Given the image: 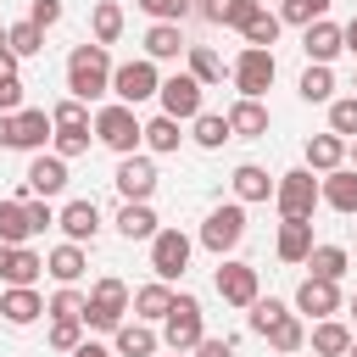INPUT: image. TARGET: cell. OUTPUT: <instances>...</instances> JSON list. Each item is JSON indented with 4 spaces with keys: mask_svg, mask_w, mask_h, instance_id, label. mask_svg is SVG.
<instances>
[{
    "mask_svg": "<svg viewBox=\"0 0 357 357\" xmlns=\"http://www.w3.org/2000/svg\"><path fill=\"white\" fill-rule=\"evenodd\" d=\"M112 50L106 45H73V56H67V95H78V100H100V95H112Z\"/></svg>",
    "mask_w": 357,
    "mask_h": 357,
    "instance_id": "obj_1",
    "label": "cell"
},
{
    "mask_svg": "<svg viewBox=\"0 0 357 357\" xmlns=\"http://www.w3.org/2000/svg\"><path fill=\"white\" fill-rule=\"evenodd\" d=\"M95 145H106V151H117V156H134V151L145 145L139 106H123V100L95 106Z\"/></svg>",
    "mask_w": 357,
    "mask_h": 357,
    "instance_id": "obj_2",
    "label": "cell"
},
{
    "mask_svg": "<svg viewBox=\"0 0 357 357\" xmlns=\"http://www.w3.org/2000/svg\"><path fill=\"white\" fill-rule=\"evenodd\" d=\"M128 307H134V290L117 279V273H106V279H95L89 284V307H84V329H100V335H117V324L128 318Z\"/></svg>",
    "mask_w": 357,
    "mask_h": 357,
    "instance_id": "obj_3",
    "label": "cell"
},
{
    "mask_svg": "<svg viewBox=\"0 0 357 357\" xmlns=\"http://www.w3.org/2000/svg\"><path fill=\"white\" fill-rule=\"evenodd\" d=\"M273 206H279V218H312V212L324 206L318 173H312V167H290V173H279V184H273Z\"/></svg>",
    "mask_w": 357,
    "mask_h": 357,
    "instance_id": "obj_4",
    "label": "cell"
},
{
    "mask_svg": "<svg viewBox=\"0 0 357 357\" xmlns=\"http://www.w3.org/2000/svg\"><path fill=\"white\" fill-rule=\"evenodd\" d=\"M240 240H245V201H223V206H212L206 223H201V234H195V245H206L212 257H229Z\"/></svg>",
    "mask_w": 357,
    "mask_h": 357,
    "instance_id": "obj_5",
    "label": "cell"
},
{
    "mask_svg": "<svg viewBox=\"0 0 357 357\" xmlns=\"http://www.w3.org/2000/svg\"><path fill=\"white\" fill-rule=\"evenodd\" d=\"M201 335H206L201 301H195L190 290H178V296H173V312L162 318V346H167V351H195V346H201Z\"/></svg>",
    "mask_w": 357,
    "mask_h": 357,
    "instance_id": "obj_6",
    "label": "cell"
},
{
    "mask_svg": "<svg viewBox=\"0 0 357 357\" xmlns=\"http://www.w3.org/2000/svg\"><path fill=\"white\" fill-rule=\"evenodd\" d=\"M229 78H234V89H240V95L262 100V95L273 89V78H279V61H273V50H268V45H245V50L234 56Z\"/></svg>",
    "mask_w": 357,
    "mask_h": 357,
    "instance_id": "obj_7",
    "label": "cell"
},
{
    "mask_svg": "<svg viewBox=\"0 0 357 357\" xmlns=\"http://www.w3.org/2000/svg\"><path fill=\"white\" fill-rule=\"evenodd\" d=\"M156 89H162V73H156L151 56L117 61V73H112V95H117L123 106H145V100H156Z\"/></svg>",
    "mask_w": 357,
    "mask_h": 357,
    "instance_id": "obj_8",
    "label": "cell"
},
{
    "mask_svg": "<svg viewBox=\"0 0 357 357\" xmlns=\"http://www.w3.org/2000/svg\"><path fill=\"white\" fill-rule=\"evenodd\" d=\"M212 290L229 301V307H251L257 296H262V273L251 268V262H240V257H218V273H212Z\"/></svg>",
    "mask_w": 357,
    "mask_h": 357,
    "instance_id": "obj_9",
    "label": "cell"
},
{
    "mask_svg": "<svg viewBox=\"0 0 357 357\" xmlns=\"http://www.w3.org/2000/svg\"><path fill=\"white\" fill-rule=\"evenodd\" d=\"M156 100H162V112H167V117H178V123H195V117L206 112V106H201V100H206V84H201V78H195V73L184 67V73L162 78Z\"/></svg>",
    "mask_w": 357,
    "mask_h": 357,
    "instance_id": "obj_10",
    "label": "cell"
},
{
    "mask_svg": "<svg viewBox=\"0 0 357 357\" xmlns=\"http://www.w3.org/2000/svg\"><path fill=\"white\" fill-rule=\"evenodd\" d=\"M190 251H195V240L184 234V229H156L151 234V273L156 279H184V268H190Z\"/></svg>",
    "mask_w": 357,
    "mask_h": 357,
    "instance_id": "obj_11",
    "label": "cell"
},
{
    "mask_svg": "<svg viewBox=\"0 0 357 357\" xmlns=\"http://www.w3.org/2000/svg\"><path fill=\"white\" fill-rule=\"evenodd\" d=\"M67 190V156H56V151H33V162H28V173H22V195H45V201H56Z\"/></svg>",
    "mask_w": 357,
    "mask_h": 357,
    "instance_id": "obj_12",
    "label": "cell"
},
{
    "mask_svg": "<svg viewBox=\"0 0 357 357\" xmlns=\"http://www.w3.org/2000/svg\"><path fill=\"white\" fill-rule=\"evenodd\" d=\"M112 184H117V195H123V201H151V195H156V162H151L145 151H134V156H117V173H112Z\"/></svg>",
    "mask_w": 357,
    "mask_h": 357,
    "instance_id": "obj_13",
    "label": "cell"
},
{
    "mask_svg": "<svg viewBox=\"0 0 357 357\" xmlns=\"http://www.w3.org/2000/svg\"><path fill=\"white\" fill-rule=\"evenodd\" d=\"M340 307H346V296H340V284H335V279L307 273V279L296 284V312H301V318H312V324H318V318H335Z\"/></svg>",
    "mask_w": 357,
    "mask_h": 357,
    "instance_id": "obj_14",
    "label": "cell"
},
{
    "mask_svg": "<svg viewBox=\"0 0 357 357\" xmlns=\"http://www.w3.org/2000/svg\"><path fill=\"white\" fill-rule=\"evenodd\" d=\"M50 139H56V117H50L45 106H22V112L11 117V151H28V156H33V151H45Z\"/></svg>",
    "mask_w": 357,
    "mask_h": 357,
    "instance_id": "obj_15",
    "label": "cell"
},
{
    "mask_svg": "<svg viewBox=\"0 0 357 357\" xmlns=\"http://www.w3.org/2000/svg\"><path fill=\"white\" fill-rule=\"evenodd\" d=\"M312 218H279V234H273V251H279V262H290V268H307V257H312Z\"/></svg>",
    "mask_w": 357,
    "mask_h": 357,
    "instance_id": "obj_16",
    "label": "cell"
},
{
    "mask_svg": "<svg viewBox=\"0 0 357 357\" xmlns=\"http://www.w3.org/2000/svg\"><path fill=\"white\" fill-rule=\"evenodd\" d=\"M301 50H307V61H324V67H329V61L346 50V28L329 22V17H318V22L301 28Z\"/></svg>",
    "mask_w": 357,
    "mask_h": 357,
    "instance_id": "obj_17",
    "label": "cell"
},
{
    "mask_svg": "<svg viewBox=\"0 0 357 357\" xmlns=\"http://www.w3.org/2000/svg\"><path fill=\"white\" fill-rule=\"evenodd\" d=\"M0 318H6L11 329H28L33 318H45V296H39L33 284H6V290H0Z\"/></svg>",
    "mask_w": 357,
    "mask_h": 357,
    "instance_id": "obj_18",
    "label": "cell"
},
{
    "mask_svg": "<svg viewBox=\"0 0 357 357\" xmlns=\"http://www.w3.org/2000/svg\"><path fill=\"white\" fill-rule=\"evenodd\" d=\"M56 229H61L67 240H78V245H84V240H95V234H100V206H95L89 195H78V201H67V206L56 212Z\"/></svg>",
    "mask_w": 357,
    "mask_h": 357,
    "instance_id": "obj_19",
    "label": "cell"
},
{
    "mask_svg": "<svg viewBox=\"0 0 357 357\" xmlns=\"http://www.w3.org/2000/svg\"><path fill=\"white\" fill-rule=\"evenodd\" d=\"M112 351L117 357H156L162 351V335H156V324H145V318H123L117 324V335H112Z\"/></svg>",
    "mask_w": 357,
    "mask_h": 357,
    "instance_id": "obj_20",
    "label": "cell"
},
{
    "mask_svg": "<svg viewBox=\"0 0 357 357\" xmlns=\"http://www.w3.org/2000/svg\"><path fill=\"white\" fill-rule=\"evenodd\" d=\"M351 340H357V329H351L346 318H318V324L307 329L312 357H346V351H351Z\"/></svg>",
    "mask_w": 357,
    "mask_h": 357,
    "instance_id": "obj_21",
    "label": "cell"
},
{
    "mask_svg": "<svg viewBox=\"0 0 357 357\" xmlns=\"http://www.w3.org/2000/svg\"><path fill=\"white\" fill-rule=\"evenodd\" d=\"M318 190H324V206H335L340 218H357V167H351V162L335 167V173H324Z\"/></svg>",
    "mask_w": 357,
    "mask_h": 357,
    "instance_id": "obj_22",
    "label": "cell"
},
{
    "mask_svg": "<svg viewBox=\"0 0 357 357\" xmlns=\"http://www.w3.org/2000/svg\"><path fill=\"white\" fill-rule=\"evenodd\" d=\"M268 106L262 100H251V95H240L234 106H229V128H234V139H268Z\"/></svg>",
    "mask_w": 357,
    "mask_h": 357,
    "instance_id": "obj_23",
    "label": "cell"
},
{
    "mask_svg": "<svg viewBox=\"0 0 357 357\" xmlns=\"http://www.w3.org/2000/svg\"><path fill=\"white\" fill-rule=\"evenodd\" d=\"M229 184H234V201L257 206V201H273V184H279V178H268V167H257V162H240V167L229 173Z\"/></svg>",
    "mask_w": 357,
    "mask_h": 357,
    "instance_id": "obj_24",
    "label": "cell"
},
{
    "mask_svg": "<svg viewBox=\"0 0 357 357\" xmlns=\"http://www.w3.org/2000/svg\"><path fill=\"white\" fill-rule=\"evenodd\" d=\"M184 50H190V39H184L178 22H151V28H145V56H151V61H178Z\"/></svg>",
    "mask_w": 357,
    "mask_h": 357,
    "instance_id": "obj_25",
    "label": "cell"
},
{
    "mask_svg": "<svg viewBox=\"0 0 357 357\" xmlns=\"http://www.w3.org/2000/svg\"><path fill=\"white\" fill-rule=\"evenodd\" d=\"M307 167L324 178V173H335V167H346V139L335 134V128H324V134H312L307 139Z\"/></svg>",
    "mask_w": 357,
    "mask_h": 357,
    "instance_id": "obj_26",
    "label": "cell"
},
{
    "mask_svg": "<svg viewBox=\"0 0 357 357\" xmlns=\"http://www.w3.org/2000/svg\"><path fill=\"white\" fill-rule=\"evenodd\" d=\"M84 268H89V257H84V245H78V240H61V245L45 257V273H50L56 284H78V279H84Z\"/></svg>",
    "mask_w": 357,
    "mask_h": 357,
    "instance_id": "obj_27",
    "label": "cell"
},
{
    "mask_svg": "<svg viewBox=\"0 0 357 357\" xmlns=\"http://www.w3.org/2000/svg\"><path fill=\"white\" fill-rule=\"evenodd\" d=\"M173 296H178V290H173L167 279H151V284H139V290H134V318H145V324H162V318L173 312Z\"/></svg>",
    "mask_w": 357,
    "mask_h": 357,
    "instance_id": "obj_28",
    "label": "cell"
},
{
    "mask_svg": "<svg viewBox=\"0 0 357 357\" xmlns=\"http://www.w3.org/2000/svg\"><path fill=\"white\" fill-rule=\"evenodd\" d=\"M39 229H33V218H28V201L22 195H6L0 201V240L6 245H28Z\"/></svg>",
    "mask_w": 357,
    "mask_h": 357,
    "instance_id": "obj_29",
    "label": "cell"
},
{
    "mask_svg": "<svg viewBox=\"0 0 357 357\" xmlns=\"http://www.w3.org/2000/svg\"><path fill=\"white\" fill-rule=\"evenodd\" d=\"M123 28H128V17H123L117 0H95V6H89V39H95V45H117Z\"/></svg>",
    "mask_w": 357,
    "mask_h": 357,
    "instance_id": "obj_30",
    "label": "cell"
},
{
    "mask_svg": "<svg viewBox=\"0 0 357 357\" xmlns=\"http://www.w3.org/2000/svg\"><path fill=\"white\" fill-rule=\"evenodd\" d=\"M156 229H162V218L151 212V201H123L117 206V234L123 240H151Z\"/></svg>",
    "mask_w": 357,
    "mask_h": 357,
    "instance_id": "obj_31",
    "label": "cell"
},
{
    "mask_svg": "<svg viewBox=\"0 0 357 357\" xmlns=\"http://www.w3.org/2000/svg\"><path fill=\"white\" fill-rule=\"evenodd\" d=\"M39 273H45V257L33 245H11L6 268H0V284H39Z\"/></svg>",
    "mask_w": 357,
    "mask_h": 357,
    "instance_id": "obj_32",
    "label": "cell"
},
{
    "mask_svg": "<svg viewBox=\"0 0 357 357\" xmlns=\"http://www.w3.org/2000/svg\"><path fill=\"white\" fill-rule=\"evenodd\" d=\"M296 95H301L307 106H329V100H335V67H324V61H307V73H301Z\"/></svg>",
    "mask_w": 357,
    "mask_h": 357,
    "instance_id": "obj_33",
    "label": "cell"
},
{
    "mask_svg": "<svg viewBox=\"0 0 357 357\" xmlns=\"http://www.w3.org/2000/svg\"><path fill=\"white\" fill-rule=\"evenodd\" d=\"M178 139H184V123H178V117H167V112L145 117V151H151V156H167V151H178Z\"/></svg>",
    "mask_w": 357,
    "mask_h": 357,
    "instance_id": "obj_34",
    "label": "cell"
},
{
    "mask_svg": "<svg viewBox=\"0 0 357 357\" xmlns=\"http://www.w3.org/2000/svg\"><path fill=\"white\" fill-rule=\"evenodd\" d=\"M268 346H273V357H296V351L307 346V318H301V312H284V318L268 329Z\"/></svg>",
    "mask_w": 357,
    "mask_h": 357,
    "instance_id": "obj_35",
    "label": "cell"
},
{
    "mask_svg": "<svg viewBox=\"0 0 357 357\" xmlns=\"http://www.w3.org/2000/svg\"><path fill=\"white\" fill-rule=\"evenodd\" d=\"M190 139H195L201 151H223V139H234V128H229V112H201V117L190 123Z\"/></svg>",
    "mask_w": 357,
    "mask_h": 357,
    "instance_id": "obj_36",
    "label": "cell"
},
{
    "mask_svg": "<svg viewBox=\"0 0 357 357\" xmlns=\"http://www.w3.org/2000/svg\"><path fill=\"white\" fill-rule=\"evenodd\" d=\"M201 11H206V22H218V28H245V22L262 11V0H206Z\"/></svg>",
    "mask_w": 357,
    "mask_h": 357,
    "instance_id": "obj_37",
    "label": "cell"
},
{
    "mask_svg": "<svg viewBox=\"0 0 357 357\" xmlns=\"http://www.w3.org/2000/svg\"><path fill=\"white\" fill-rule=\"evenodd\" d=\"M307 268H312L318 279H335V284H340V279H346V268H351V257H346V245H324V240H318V245H312V257H307Z\"/></svg>",
    "mask_w": 357,
    "mask_h": 357,
    "instance_id": "obj_38",
    "label": "cell"
},
{
    "mask_svg": "<svg viewBox=\"0 0 357 357\" xmlns=\"http://www.w3.org/2000/svg\"><path fill=\"white\" fill-rule=\"evenodd\" d=\"M184 61H190V73H195L206 89H212V84H223V73H229V67H223V56H218L212 45H190V50H184Z\"/></svg>",
    "mask_w": 357,
    "mask_h": 357,
    "instance_id": "obj_39",
    "label": "cell"
},
{
    "mask_svg": "<svg viewBox=\"0 0 357 357\" xmlns=\"http://www.w3.org/2000/svg\"><path fill=\"white\" fill-rule=\"evenodd\" d=\"M284 312H290V307H284V301H279V296H257V301H251V307H245V329H251V335H262V340H268V329H273V324H279V318H284Z\"/></svg>",
    "mask_w": 357,
    "mask_h": 357,
    "instance_id": "obj_40",
    "label": "cell"
},
{
    "mask_svg": "<svg viewBox=\"0 0 357 357\" xmlns=\"http://www.w3.org/2000/svg\"><path fill=\"white\" fill-rule=\"evenodd\" d=\"M279 28H284V22H279V11H268V6H262V11L240 28V39H245V45H268V50H273V45H279Z\"/></svg>",
    "mask_w": 357,
    "mask_h": 357,
    "instance_id": "obj_41",
    "label": "cell"
},
{
    "mask_svg": "<svg viewBox=\"0 0 357 357\" xmlns=\"http://www.w3.org/2000/svg\"><path fill=\"white\" fill-rule=\"evenodd\" d=\"M50 117H56V128H95V112H89V100H78V95H61V100L50 106Z\"/></svg>",
    "mask_w": 357,
    "mask_h": 357,
    "instance_id": "obj_42",
    "label": "cell"
},
{
    "mask_svg": "<svg viewBox=\"0 0 357 357\" xmlns=\"http://www.w3.org/2000/svg\"><path fill=\"white\" fill-rule=\"evenodd\" d=\"M84 307H89V290H78V284H56V296L45 301L50 318H84Z\"/></svg>",
    "mask_w": 357,
    "mask_h": 357,
    "instance_id": "obj_43",
    "label": "cell"
},
{
    "mask_svg": "<svg viewBox=\"0 0 357 357\" xmlns=\"http://www.w3.org/2000/svg\"><path fill=\"white\" fill-rule=\"evenodd\" d=\"M329 6H335V0H279V22H290V28H307V22L329 17Z\"/></svg>",
    "mask_w": 357,
    "mask_h": 357,
    "instance_id": "obj_44",
    "label": "cell"
},
{
    "mask_svg": "<svg viewBox=\"0 0 357 357\" xmlns=\"http://www.w3.org/2000/svg\"><path fill=\"white\" fill-rule=\"evenodd\" d=\"M6 45L28 61V56H39V50H45V28H33V22L22 17V22H11V28H6Z\"/></svg>",
    "mask_w": 357,
    "mask_h": 357,
    "instance_id": "obj_45",
    "label": "cell"
},
{
    "mask_svg": "<svg viewBox=\"0 0 357 357\" xmlns=\"http://www.w3.org/2000/svg\"><path fill=\"white\" fill-rule=\"evenodd\" d=\"M45 340H50L56 351H78V346H84V318H50Z\"/></svg>",
    "mask_w": 357,
    "mask_h": 357,
    "instance_id": "obj_46",
    "label": "cell"
},
{
    "mask_svg": "<svg viewBox=\"0 0 357 357\" xmlns=\"http://www.w3.org/2000/svg\"><path fill=\"white\" fill-rule=\"evenodd\" d=\"M329 128L340 139H357V95H335L329 100Z\"/></svg>",
    "mask_w": 357,
    "mask_h": 357,
    "instance_id": "obj_47",
    "label": "cell"
},
{
    "mask_svg": "<svg viewBox=\"0 0 357 357\" xmlns=\"http://www.w3.org/2000/svg\"><path fill=\"white\" fill-rule=\"evenodd\" d=\"M89 145H95V128H56V139H50V151H56V156H67V162H73V156H84Z\"/></svg>",
    "mask_w": 357,
    "mask_h": 357,
    "instance_id": "obj_48",
    "label": "cell"
},
{
    "mask_svg": "<svg viewBox=\"0 0 357 357\" xmlns=\"http://www.w3.org/2000/svg\"><path fill=\"white\" fill-rule=\"evenodd\" d=\"M151 22H184V11H190V0H134Z\"/></svg>",
    "mask_w": 357,
    "mask_h": 357,
    "instance_id": "obj_49",
    "label": "cell"
},
{
    "mask_svg": "<svg viewBox=\"0 0 357 357\" xmlns=\"http://www.w3.org/2000/svg\"><path fill=\"white\" fill-rule=\"evenodd\" d=\"M28 22H33V28H56V22H61V0H33V6H28Z\"/></svg>",
    "mask_w": 357,
    "mask_h": 357,
    "instance_id": "obj_50",
    "label": "cell"
},
{
    "mask_svg": "<svg viewBox=\"0 0 357 357\" xmlns=\"http://www.w3.org/2000/svg\"><path fill=\"white\" fill-rule=\"evenodd\" d=\"M190 357H234V340L229 335H201V346Z\"/></svg>",
    "mask_w": 357,
    "mask_h": 357,
    "instance_id": "obj_51",
    "label": "cell"
},
{
    "mask_svg": "<svg viewBox=\"0 0 357 357\" xmlns=\"http://www.w3.org/2000/svg\"><path fill=\"white\" fill-rule=\"evenodd\" d=\"M0 112H22V78H0Z\"/></svg>",
    "mask_w": 357,
    "mask_h": 357,
    "instance_id": "obj_52",
    "label": "cell"
},
{
    "mask_svg": "<svg viewBox=\"0 0 357 357\" xmlns=\"http://www.w3.org/2000/svg\"><path fill=\"white\" fill-rule=\"evenodd\" d=\"M17 67H22V56L11 45H0V78H17Z\"/></svg>",
    "mask_w": 357,
    "mask_h": 357,
    "instance_id": "obj_53",
    "label": "cell"
},
{
    "mask_svg": "<svg viewBox=\"0 0 357 357\" xmlns=\"http://www.w3.org/2000/svg\"><path fill=\"white\" fill-rule=\"evenodd\" d=\"M67 357H117V351H112V346H100V340H84V346H78V351H67Z\"/></svg>",
    "mask_w": 357,
    "mask_h": 357,
    "instance_id": "obj_54",
    "label": "cell"
},
{
    "mask_svg": "<svg viewBox=\"0 0 357 357\" xmlns=\"http://www.w3.org/2000/svg\"><path fill=\"white\" fill-rule=\"evenodd\" d=\"M11 117L17 112H0V151H11Z\"/></svg>",
    "mask_w": 357,
    "mask_h": 357,
    "instance_id": "obj_55",
    "label": "cell"
},
{
    "mask_svg": "<svg viewBox=\"0 0 357 357\" xmlns=\"http://www.w3.org/2000/svg\"><path fill=\"white\" fill-rule=\"evenodd\" d=\"M346 50H351V56H357V17H351V22H346Z\"/></svg>",
    "mask_w": 357,
    "mask_h": 357,
    "instance_id": "obj_56",
    "label": "cell"
},
{
    "mask_svg": "<svg viewBox=\"0 0 357 357\" xmlns=\"http://www.w3.org/2000/svg\"><path fill=\"white\" fill-rule=\"evenodd\" d=\"M346 162H351V167H357V139H346Z\"/></svg>",
    "mask_w": 357,
    "mask_h": 357,
    "instance_id": "obj_57",
    "label": "cell"
},
{
    "mask_svg": "<svg viewBox=\"0 0 357 357\" xmlns=\"http://www.w3.org/2000/svg\"><path fill=\"white\" fill-rule=\"evenodd\" d=\"M346 312H351V324H357V290H351V301H346Z\"/></svg>",
    "mask_w": 357,
    "mask_h": 357,
    "instance_id": "obj_58",
    "label": "cell"
},
{
    "mask_svg": "<svg viewBox=\"0 0 357 357\" xmlns=\"http://www.w3.org/2000/svg\"><path fill=\"white\" fill-rule=\"evenodd\" d=\"M6 251H11V245H6V240H0V268H6Z\"/></svg>",
    "mask_w": 357,
    "mask_h": 357,
    "instance_id": "obj_59",
    "label": "cell"
},
{
    "mask_svg": "<svg viewBox=\"0 0 357 357\" xmlns=\"http://www.w3.org/2000/svg\"><path fill=\"white\" fill-rule=\"evenodd\" d=\"M346 357H357V340H351V351H346Z\"/></svg>",
    "mask_w": 357,
    "mask_h": 357,
    "instance_id": "obj_60",
    "label": "cell"
},
{
    "mask_svg": "<svg viewBox=\"0 0 357 357\" xmlns=\"http://www.w3.org/2000/svg\"><path fill=\"white\" fill-rule=\"evenodd\" d=\"M167 357H190V351H167Z\"/></svg>",
    "mask_w": 357,
    "mask_h": 357,
    "instance_id": "obj_61",
    "label": "cell"
},
{
    "mask_svg": "<svg viewBox=\"0 0 357 357\" xmlns=\"http://www.w3.org/2000/svg\"><path fill=\"white\" fill-rule=\"evenodd\" d=\"M0 45H6V28H0Z\"/></svg>",
    "mask_w": 357,
    "mask_h": 357,
    "instance_id": "obj_62",
    "label": "cell"
},
{
    "mask_svg": "<svg viewBox=\"0 0 357 357\" xmlns=\"http://www.w3.org/2000/svg\"><path fill=\"white\" fill-rule=\"evenodd\" d=\"M351 95H357V78H351Z\"/></svg>",
    "mask_w": 357,
    "mask_h": 357,
    "instance_id": "obj_63",
    "label": "cell"
}]
</instances>
